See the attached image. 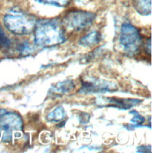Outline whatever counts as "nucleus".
Segmentation results:
<instances>
[{
    "label": "nucleus",
    "mask_w": 152,
    "mask_h": 153,
    "mask_svg": "<svg viewBox=\"0 0 152 153\" xmlns=\"http://www.w3.org/2000/svg\"><path fill=\"white\" fill-rule=\"evenodd\" d=\"M64 41V31L56 22L41 23L35 29V42L39 46H54Z\"/></svg>",
    "instance_id": "nucleus-1"
},
{
    "label": "nucleus",
    "mask_w": 152,
    "mask_h": 153,
    "mask_svg": "<svg viewBox=\"0 0 152 153\" xmlns=\"http://www.w3.org/2000/svg\"><path fill=\"white\" fill-rule=\"evenodd\" d=\"M23 122L19 115L13 112L0 110V139L10 142L22 130Z\"/></svg>",
    "instance_id": "nucleus-2"
},
{
    "label": "nucleus",
    "mask_w": 152,
    "mask_h": 153,
    "mask_svg": "<svg viewBox=\"0 0 152 153\" xmlns=\"http://www.w3.org/2000/svg\"><path fill=\"white\" fill-rule=\"evenodd\" d=\"M4 24L10 31L17 35L29 34L35 29V20L18 12L9 13L4 17Z\"/></svg>",
    "instance_id": "nucleus-3"
},
{
    "label": "nucleus",
    "mask_w": 152,
    "mask_h": 153,
    "mask_svg": "<svg viewBox=\"0 0 152 153\" xmlns=\"http://www.w3.org/2000/svg\"><path fill=\"white\" fill-rule=\"evenodd\" d=\"M120 43L128 53H136L141 45V37L138 29L130 24H124L121 27Z\"/></svg>",
    "instance_id": "nucleus-4"
},
{
    "label": "nucleus",
    "mask_w": 152,
    "mask_h": 153,
    "mask_svg": "<svg viewBox=\"0 0 152 153\" xmlns=\"http://www.w3.org/2000/svg\"><path fill=\"white\" fill-rule=\"evenodd\" d=\"M95 14L85 11H71L64 18L63 22L66 28L70 30H82L92 24Z\"/></svg>",
    "instance_id": "nucleus-5"
},
{
    "label": "nucleus",
    "mask_w": 152,
    "mask_h": 153,
    "mask_svg": "<svg viewBox=\"0 0 152 153\" xmlns=\"http://www.w3.org/2000/svg\"><path fill=\"white\" fill-rule=\"evenodd\" d=\"M106 101L109 102V104L111 106H116V107L121 108V109H129L131 106L136 105L137 103L141 102L140 100H130V99H126V100H119V99H106Z\"/></svg>",
    "instance_id": "nucleus-6"
},
{
    "label": "nucleus",
    "mask_w": 152,
    "mask_h": 153,
    "mask_svg": "<svg viewBox=\"0 0 152 153\" xmlns=\"http://www.w3.org/2000/svg\"><path fill=\"white\" fill-rule=\"evenodd\" d=\"M134 8L143 15L150 14L151 12V0H134Z\"/></svg>",
    "instance_id": "nucleus-7"
},
{
    "label": "nucleus",
    "mask_w": 152,
    "mask_h": 153,
    "mask_svg": "<svg viewBox=\"0 0 152 153\" xmlns=\"http://www.w3.org/2000/svg\"><path fill=\"white\" fill-rule=\"evenodd\" d=\"M100 39H101V35L98 32H92L87 36L84 37L80 42L83 45H93L100 42Z\"/></svg>",
    "instance_id": "nucleus-8"
},
{
    "label": "nucleus",
    "mask_w": 152,
    "mask_h": 153,
    "mask_svg": "<svg viewBox=\"0 0 152 153\" xmlns=\"http://www.w3.org/2000/svg\"><path fill=\"white\" fill-rule=\"evenodd\" d=\"M65 117H66V112L61 106L55 109L48 116L49 120H51V121H61Z\"/></svg>",
    "instance_id": "nucleus-9"
},
{
    "label": "nucleus",
    "mask_w": 152,
    "mask_h": 153,
    "mask_svg": "<svg viewBox=\"0 0 152 153\" xmlns=\"http://www.w3.org/2000/svg\"><path fill=\"white\" fill-rule=\"evenodd\" d=\"M73 88V85L70 82H63L56 85V88H53V91H55L56 93H66L70 91V89Z\"/></svg>",
    "instance_id": "nucleus-10"
},
{
    "label": "nucleus",
    "mask_w": 152,
    "mask_h": 153,
    "mask_svg": "<svg viewBox=\"0 0 152 153\" xmlns=\"http://www.w3.org/2000/svg\"><path fill=\"white\" fill-rule=\"evenodd\" d=\"M38 1L44 4L54 5L56 7H63L69 2V0H38Z\"/></svg>",
    "instance_id": "nucleus-11"
},
{
    "label": "nucleus",
    "mask_w": 152,
    "mask_h": 153,
    "mask_svg": "<svg viewBox=\"0 0 152 153\" xmlns=\"http://www.w3.org/2000/svg\"><path fill=\"white\" fill-rule=\"evenodd\" d=\"M131 114L134 115V117L133 118V120H131V123H133L135 126H139V125H141L145 121L144 117L138 114L136 111H133V112H131Z\"/></svg>",
    "instance_id": "nucleus-12"
},
{
    "label": "nucleus",
    "mask_w": 152,
    "mask_h": 153,
    "mask_svg": "<svg viewBox=\"0 0 152 153\" xmlns=\"http://www.w3.org/2000/svg\"><path fill=\"white\" fill-rule=\"evenodd\" d=\"M10 43V41L8 39H7L6 35L4 34L3 30L0 27V48L2 47V46H6V45H9Z\"/></svg>",
    "instance_id": "nucleus-13"
}]
</instances>
